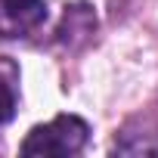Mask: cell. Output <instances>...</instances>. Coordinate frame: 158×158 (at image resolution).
<instances>
[{
    "label": "cell",
    "mask_w": 158,
    "mask_h": 158,
    "mask_svg": "<svg viewBox=\"0 0 158 158\" xmlns=\"http://www.w3.org/2000/svg\"><path fill=\"white\" fill-rule=\"evenodd\" d=\"M118 155H158V130L152 133H133L130 127L115 139Z\"/></svg>",
    "instance_id": "3"
},
{
    "label": "cell",
    "mask_w": 158,
    "mask_h": 158,
    "mask_svg": "<svg viewBox=\"0 0 158 158\" xmlns=\"http://www.w3.org/2000/svg\"><path fill=\"white\" fill-rule=\"evenodd\" d=\"M13 109H16V96H13V87L0 77V124H6L13 118Z\"/></svg>",
    "instance_id": "4"
},
{
    "label": "cell",
    "mask_w": 158,
    "mask_h": 158,
    "mask_svg": "<svg viewBox=\"0 0 158 158\" xmlns=\"http://www.w3.org/2000/svg\"><path fill=\"white\" fill-rule=\"evenodd\" d=\"M87 121L77 115H59L47 124H37L25 143H22V155L28 158H47V155H74L81 152L87 143Z\"/></svg>",
    "instance_id": "1"
},
{
    "label": "cell",
    "mask_w": 158,
    "mask_h": 158,
    "mask_svg": "<svg viewBox=\"0 0 158 158\" xmlns=\"http://www.w3.org/2000/svg\"><path fill=\"white\" fill-rule=\"evenodd\" d=\"M47 19L44 0H0V37H25Z\"/></svg>",
    "instance_id": "2"
}]
</instances>
